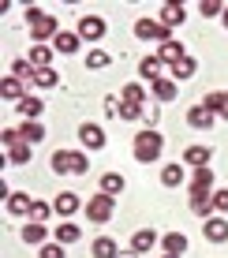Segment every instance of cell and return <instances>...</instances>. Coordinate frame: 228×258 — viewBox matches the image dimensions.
Instances as JSON below:
<instances>
[{"instance_id":"obj_1","label":"cell","mask_w":228,"mask_h":258,"mask_svg":"<svg viewBox=\"0 0 228 258\" xmlns=\"http://www.w3.org/2000/svg\"><path fill=\"white\" fill-rule=\"evenodd\" d=\"M52 172L56 176H83L86 168V154H75V150H56V154H52Z\"/></svg>"},{"instance_id":"obj_2","label":"cell","mask_w":228,"mask_h":258,"mask_svg":"<svg viewBox=\"0 0 228 258\" xmlns=\"http://www.w3.org/2000/svg\"><path fill=\"white\" fill-rule=\"evenodd\" d=\"M161 150H165V139L157 135L154 127H146V131L135 135V161H157Z\"/></svg>"},{"instance_id":"obj_3","label":"cell","mask_w":228,"mask_h":258,"mask_svg":"<svg viewBox=\"0 0 228 258\" xmlns=\"http://www.w3.org/2000/svg\"><path fill=\"white\" fill-rule=\"evenodd\" d=\"M135 38L138 41H172V30L161 19H135Z\"/></svg>"},{"instance_id":"obj_4","label":"cell","mask_w":228,"mask_h":258,"mask_svg":"<svg viewBox=\"0 0 228 258\" xmlns=\"http://www.w3.org/2000/svg\"><path fill=\"white\" fill-rule=\"evenodd\" d=\"M112 210H116V202H112V195H101V199H94L90 206H86V217H90L94 225H105V221L112 217Z\"/></svg>"},{"instance_id":"obj_5","label":"cell","mask_w":228,"mask_h":258,"mask_svg":"<svg viewBox=\"0 0 228 258\" xmlns=\"http://www.w3.org/2000/svg\"><path fill=\"white\" fill-rule=\"evenodd\" d=\"M56 34L60 30H56V19H52V15H41V19L30 26V38L38 41V45H49V38L56 41Z\"/></svg>"},{"instance_id":"obj_6","label":"cell","mask_w":228,"mask_h":258,"mask_svg":"<svg viewBox=\"0 0 228 258\" xmlns=\"http://www.w3.org/2000/svg\"><path fill=\"white\" fill-rule=\"evenodd\" d=\"M79 38L83 41H98V38H105V19H98V15H86V19H79Z\"/></svg>"},{"instance_id":"obj_7","label":"cell","mask_w":228,"mask_h":258,"mask_svg":"<svg viewBox=\"0 0 228 258\" xmlns=\"http://www.w3.org/2000/svg\"><path fill=\"white\" fill-rule=\"evenodd\" d=\"M8 213H12V217H30L34 213V199L30 195H23V191H15V195H8Z\"/></svg>"},{"instance_id":"obj_8","label":"cell","mask_w":228,"mask_h":258,"mask_svg":"<svg viewBox=\"0 0 228 258\" xmlns=\"http://www.w3.org/2000/svg\"><path fill=\"white\" fill-rule=\"evenodd\" d=\"M191 210H195L198 217H209V210H213V195H209V187H191Z\"/></svg>"},{"instance_id":"obj_9","label":"cell","mask_w":228,"mask_h":258,"mask_svg":"<svg viewBox=\"0 0 228 258\" xmlns=\"http://www.w3.org/2000/svg\"><path fill=\"white\" fill-rule=\"evenodd\" d=\"M79 139H83L86 150H101L105 146V131L98 127V123H83V127H79Z\"/></svg>"},{"instance_id":"obj_10","label":"cell","mask_w":228,"mask_h":258,"mask_svg":"<svg viewBox=\"0 0 228 258\" xmlns=\"http://www.w3.org/2000/svg\"><path fill=\"white\" fill-rule=\"evenodd\" d=\"M202 232H206L209 243H228V221H224V217H209Z\"/></svg>"},{"instance_id":"obj_11","label":"cell","mask_w":228,"mask_h":258,"mask_svg":"<svg viewBox=\"0 0 228 258\" xmlns=\"http://www.w3.org/2000/svg\"><path fill=\"white\" fill-rule=\"evenodd\" d=\"M213 120H217V116L206 109V105H191V109H187V123H191V127H198V131H206Z\"/></svg>"},{"instance_id":"obj_12","label":"cell","mask_w":228,"mask_h":258,"mask_svg":"<svg viewBox=\"0 0 228 258\" xmlns=\"http://www.w3.org/2000/svg\"><path fill=\"white\" fill-rule=\"evenodd\" d=\"M154 243H157V232H154V228H138V232L131 236V251H135V254H146Z\"/></svg>"},{"instance_id":"obj_13","label":"cell","mask_w":228,"mask_h":258,"mask_svg":"<svg viewBox=\"0 0 228 258\" xmlns=\"http://www.w3.org/2000/svg\"><path fill=\"white\" fill-rule=\"evenodd\" d=\"M183 56H187V52H183V45H180V41H165V45L161 49H157V60H161V64H176V60H183Z\"/></svg>"},{"instance_id":"obj_14","label":"cell","mask_w":228,"mask_h":258,"mask_svg":"<svg viewBox=\"0 0 228 258\" xmlns=\"http://www.w3.org/2000/svg\"><path fill=\"white\" fill-rule=\"evenodd\" d=\"M52 206H56V213H60V217H71V213L79 210V195H75V191H60Z\"/></svg>"},{"instance_id":"obj_15","label":"cell","mask_w":228,"mask_h":258,"mask_svg":"<svg viewBox=\"0 0 228 258\" xmlns=\"http://www.w3.org/2000/svg\"><path fill=\"white\" fill-rule=\"evenodd\" d=\"M94 258H120V247L112 236H98L94 239Z\"/></svg>"},{"instance_id":"obj_16","label":"cell","mask_w":228,"mask_h":258,"mask_svg":"<svg viewBox=\"0 0 228 258\" xmlns=\"http://www.w3.org/2000/svg\"><path fill=\"white\" fill-rule=\"evenodd\" d=\"M206 109L213 112V116H224L228 120V94H221V90H213V94H206Z\"/></svg>"},{"instance_id":"obj_17","label":"cell","mask_w":228,"mask_h":258,"mask_svg":"<svg viewBox=\"0 0 228 258\" xmlns=\"http://www.w3.org/2000/svg\"><path fill=\"white\" fill-rule=\"evenodd\" d=\"M0 94H4V101H15V105H19V101H23V79L8 75L4 83H0Z\"/></svg>"},{"instance_id":"obj_18","label":"cell","mask_w":228,"mask_h":258,"mask_svg":"<svg viewBox=\"0 0 228 258\" xmlns=\"http://www.w3.org/2000/svg\"><path fill=\"white\" fill-rule=\"evenodd\" d=\"M206 161H209V150H206V146H187V150H183V165L206 168Z\"/></svg>"},{"instance_id":"obj_19","label":"cell","mask_w":228,"mask_h":258,"mask_svg":"<svg viewBox=\"0 0 228 258\" xmlns=\"http://www.w3.org/2000/svg\"><path fill=\"white\" fill-rule=\"evenodd\" d=\"M23 239H26V243H45V239H49L45 221H30V225L23 228Z\"/></svg>"},{"instance_id":"obj_20","label":"cell","mask_w":228,"mask_h":258,"mask_svg":"<svg viewBox=\"0 0 228 258\" xmlns=\"http://www.w3.org/2000/svg\"><path fill=\"white\" fill-rule=\"evenodd\" d=\"M19 139H23V142H41V139H45V123L26 120L23 127H19Z\"/></svg>"},{"instance_id":"obj_21","label":"cell","mask_w":228,"mask_h":258,"mask_svg":"<svg viewBox=\"0 0 228 258\" xmlns=\"http://www.w3.org/2000/svg\"><path fill=\"white\" fill-rule=\"evenodd\" d=\"M79 41H83L79 34L60 30V34H56V41H52V49H56V52H75V49H79Z\"/></svg>"},{"instance_id":"obj_22","label":"cell","mask_w":228,"mask_h":258,"mask_svg":"<svg viewBox=\"0 0 228 258\" xmlns=\"http://www.w3.org/2000/svg\"><path fill=\"white\" fill-rule=\"evenodd\" d=\"M154 97H157V101H172V97H176V79H157V83H154Z\"/></svg>"},{"instance_id":"obj_23","label":"cell","mask_w":228,"mask_h":258,"mask_svg":"<svg viewBox=\"0 0 228 258\" xmlns=\"http://www.w3.org/2000/svg\"><path fill=\"white\" fill-rule=\"evenodd\" d=\"M52 52H56V49H49V45H34V49H30V64L38 68V71H41V68H49V64H52Z\"/></svg>"},{"instance_id":"obj_24","label":"cell","mask_w":228,"mask_h":258,"mask_svg":"<svg viewBox=\"0 0 228 258\" xmlns=\"http://www.w3.org/2000/svg\"><path fill=\"white\" fill-rule=\"evenodd\" d=\"M124 191V176L120 172H105L101 176V195H120Z\"/></svg>"},{"instance_id":"obj_25","label":"cell","mask_w":228,"mask_h":258,"mask_svg":"<svg viewBox=\"0 0 228 258\" xmlns=\"http://www.w3.org/2000/svg\"><path fill=\"white\" fill-rule=\"evenodd\" d=\"M79 236H83V228H75L71 221H64V225L56 228V243H64V247L67 243H79Z\"/></svg>"},{"instance_id":"obj_26","label":"cell","mask_w":228,"mask_h":258,"mask_svg":"<svg viewBox=\"0 0 228 258\" xmlns=\"http://www.w3.org/2000/svg\"><path fill=\"white\" fill-rule=\"evenodd\" d=\"M183 19H187V15H183V8H180V4H165V12H161V23L169 26V30H172V26H180Z\"/></svg>"},{"instance_id":"obj_27","label":"cell","mask_w":228,"mask_h":258,"mask_svg":"<svg viewBox=\"0 0 228 258\" xmlns=\"http://www.w3.org/2000/svg\"><path fill=\"white\" fill-rule=\"evenodd\" d=\"M195 71H198L195 56H183V60H176V64H172V79H191Z\"/></svg>"},{"instance_id":"obj_28","label":"cell","mask_w":228,"mask_h":258,"mask_svg":"<svg viewBox=\"0 0 228 258\" xmlns=\"http://www.w3.org/2000/svg\"><path fill=\"white\" fill-rule=\"evenodd\" d=\"M161 183H165V187H180V183H183V165H165Z\"/></svg>"},{"instance_id":"obj_29","label":"cell","mask_w":228,"mask_h":258,"mask_svg":"<svg viewBox=\"0 0 228 258\" xmlns=\"http://www.w3.org/2000/svg\"><path fill=\"white\" fill-rule=\"evenodd\" d=\"M8 161L12 165H26L30 161V142H15V146L8 150Z\"/></svg>"},{"instance_id":"obj_30","label":"cell","mask_w":228,"mask_h":258,"mask_svg":"<svg viewBox=\"0 0 228 258\" xmlns=\"http://www.w3.org/2000/svg\"><path fill=\"white\" fill-rule=\"evenodd\" d=\"M15 109H19L26 120H38V116H41V101H38V97H23V101L15 105Z\"/></svg>"},{"instance_id":"obj_31","label":"cell","mask_w":228,"mask_h":258,"mask_svg":"<svg viewBox=\"0 0 228 258\" xmlns=\"http://www.w3.org/2000/svg\"><path fill=\"white\" fill-rule=\"evenodd\" d=\"M56 83H60V75H56L52 68H41L38 75H34V86H41V90H52Z\"/></svg>"},{"instance_id":"obj_32","label":"cell","mask_w":228,"mask_h":258,"mask_svg":"<svg viewBox=\"0 0 228 258\" xmlns=\"http://www.w3.org/2000/svg\"><path fill=\"white\" fill-rule=\"evenodd\" d=\"M138 71H142V79H154V83H157V79H161V60H157V56H146L142 64H138Z\"/></svg>"},{"instance_id":"obj_33","label":"cell","mask_w":228,"mask_h":258,"mask_svg":"<svg viewBox=\"0 0 228 258\" xmlns=\"http://www.w3.org/2000/svg\"><path fill=\"white\" fill-rule=\"evenodd\" d=\"M165 251H172V254H183V251H187V236H180V232H169V236H165Z\"/></svg>"},{"instance_id":"obj_34","label":"cell","mask_w":228,"mask_h":258,"mask_svg":"<svg viewBox=\"0 0 228 258\" xmlns=\"http://www.w3.org/2000/svg\"><path fill=\"white\" fill-rule=\"evenodd\" d=\"M12 75H15V79H30V83H34V75H38V68H34L30 60H15V64H12Z\"/></svg>"},{"instance_id":"obj_35","label":"cell","mask_w":228,"mask_h":258,"mask_svg":"<svg viewBox=\"0 0 228 258\" xmlns=\"http://www.w3.org/2000/svg\"><path fill=\"white\" fill-rule=\"evenodd\" d=\"M124 101H127V105H142V101H146V90H142L138 83H127V86H124Z\"/></svg>"},{"instance_id":"obj_36","label":"cell","mask_w":228,"mask_h":258,"mask_svg":"<svg viewBox=\"0 0 228 258\" xmlns=\"http://www.w3.org/2000/svg\"><path fill=\"white\" fill-rule=\"evenodd\" d=\"M86 68H94V71L109 68V52H105V49H90V52H86Z\"/></svg>"},{"instance_id":"obj_37","label":"cell","mask_w":228,"mask_h":258,"mask_svg":"<svg viewBox=\"0 0 228 258\" xmlns=\"http://www.w3.org/2000/svg\"><path fill=\"white\" fill-rule=\"evenodd\" d=\"M116 116H120V120H138V116H142V105H127V101H120Z\"/></svg>"},{"instance_id":"obj_38","label":"cell","mask_w":228,"mask_h":258,"mask_svg":"<svg viewBox=\"0 0 228 258\" xmlns=\"http://www.w3.org/2000/svg\"><path fill=\"white\" fill-rule=\"evenodd\" d=\"M52 210H56V206H49V202H38V199H34V213H30V217H34V221H49Z\"/></svg>"},{"instance_id":"obj_39","label":"cell","mask_w":228,"mask_h":258,"mask_svg":"<svg viewBox=\"0 0 228 258\" xmlns=\"http://www.w3.org/2000/svg\"><path fill=\"white\" fill-rule=\"evenodd\" d=\"M191 187H213V172L209 168H195V183Z\"/></svg>"},{"instance_id":"obj_40","label":"cell","mask_w":228,"mask_h":258,"mask_svg":"<svg viewBox=\"0 0 228 258\" xmlns=\"http://www.w3.org/2000/svg\"><path fill=\"white\" fill-rule=\"evenodd\" d=\"M41 258H64V243H41Z\"/></svg>"},{"instance_id":"obj_41","label":"cell","mask_w":228,"mask_h":258,"mask_svg":"<svg viewBox=\"0 0 228 258\" xmlns=\"http://www.w3.org/2000/svg\"><path fill=\"white\" fill-rule=\"evenodd\" d=\"M213 210L228 213V191H224V187H221V191H213Z\"/></svg>"},{"instance_id":"obj_42","label":"cell","mask_w":228,"mask_h":258,"mask_svg":"<svg viewBox=\"0 0 228 258\" xmlns=\"http://www.w3.org/2000/svg\"><path fill=\"white\" fill-rule=\"evenodd\" d=\"M198 12H202V15H224V8L217 4V0H206V4L198 8Z\"/></svg>"},{"instance_id":"obj_43","label":"cell","mask_w":228,"mask_h":258,"mask_svg":"<svg viewBox=\"0 0 228 258\" xmlns=\"http://www.w3.org/2000/svg\"><path fill=\"white\" fill-rule=\"evenodd\" d=\"M41 15H45V12H41V8H30V12H26V23H30V26H34V23H38V19H41Z\"/></svg>"},{"instance_id":"obj_44","label":"cell","mask_w":228,"mask_h":258,"mask_svg":"<svg viewBox=\"0 0 228 258\" xmlns=\"http://www.w3.org/2000/svg\"><path fill=\"white\" fill-rule=\"evenodd\" d=\"M142 120L146 123H157V109H142Z\"/></svg>"},{"instance_id":"obj_45","label":"cell","mask_w":228,"mask_h":258,"mask_svg":"<svg viewBox=\"0 0 228 258\" xmlns=\"http://www.w3.org/2000/svg\"><path fill=\"white\" fill-rule=\"evenodd\" d=\"M161 258H180V254H172V251H165V254H161Z\"/></svg>"},{"instance_id":"obj_46","label":"cell","mask_w":228,"mask_h":258,"mask_svg":"<svg viewBox=\"0 0 228 258\" xmlns=\"http://www.w3.org/2000/svg\"><path fill=\"white\" fill-rule=\"evenodd\" d=\"M224 26H228V8H224Z\"/></svg>"}]
</instances>
